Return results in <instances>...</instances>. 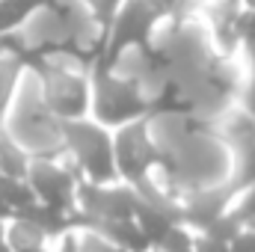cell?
<instances>
[{"label": "cell", "instance_id": "10", "mask_svg": "<svg viewBox=\"0 0 255 252\" xmlns=\"http://www.w3.org/2000/svg\"><path fill=\"white\" fill-rule=\"evenodd\" d=\"M30 154L21 142H15L9 133L0 130V175H9V178H27V169H30Z\"/></svg>", "mask_w": 255, "mask_h": 252}, {"label": "cell", "instance_id": "22", "mask_svg": "<svg viewBox=\"0 0 255 252\" xmlns=\"http://www.w3.org/2000/svg\"><path fill=\"white\" fill-rule=\"evenodd\" d=\"M157 3H160V6H163L166 12H175V9L181 6V0H157Z\"/></svg>", "mask_w": 255, "mask_h": 252}, {"label": "cell", "instance_id": "9", "mask_svg": "<svg viewBox=\"0 0 255 252\" xmlns=\"http://www.w3.org/2000/svg\"><path fill=\"white\" fill-rule=\"evenodd\" d=\"M51 0H0V36L15 33L27 18L39 15Z\"/></svg>", "mask_w": 255, "mask_h": 252}, {"label": "cell", "instance_id": "4", "mask_svg": "<svg viewBox=\"0 0 255 252\" xmlns=\"http://www.w3.org/2000/svg\"><path fill=\"white\" fill-rule=\"evenodd\" d=\"M113 160L128 187H139L142 181H148L151 166H157L160 160V148L148 136V119H136L119 127V133L113 136Z\"/></svg>", "mask_w": 255, "mask_h": 252}, {"label": "cell", "instance_id": "27", "mask_svg": "<svg viewBox=\"0 0 255 252\" xmlns=\"http://www.w3.org/2000/svg\"><path fill=\"white\" fill-rule=\"evenodd\" d=\"M190 252H193V250H190Z\"/></svg>", "mask_w": 255, "mask_h": 252}, {"label": "cell", "instance_id": "26", "mask_svg": "<svg viewBox=\"0 0 255 252\" xmlns=\"http://www.w3.org/2000/svg\"><path fill=\"white\" fill-rule=\"evenodd\" d=\"M253 74H255V71H253Z\"/></svg>", "mask_w": 255, "mask_h": 252}, {"label": "cell", "instance_id": "14", "mask_svg": "<svg viewBox=\"0 0 255 252\" xmlns=\"http://www.w3.org/2000/svg\"><path fill=\"white\" fill-rule=\"evenodd\" d=\"M86 6L92 9V18L98 24V33H107V27L113 24L116 12L122 6V0H86Z\"/></svg>", "mask_w": 255, "mask_h": 252}, {"label": "cell", "instance_id": "8", "mask_svg": "<svg viewBox=\"0 0 255 252\" xmlns=\"http://www.w3.org/2000/svg\"><path fill=\"white\" fill-rule=\"evenodd\" d=\"M12 220L30 223V226L39 229L45 238H63V235H68V232H74V229H71V214L54 211V208H48V205H42V202H33V205L15 211Z\"/></svg>", "mask_w": 255, "mask_h": 252}, {"label": "cell", "instance_id": "7", "mask_svg": "<svg viewBox=\"0 0 255 252\" xmlns=\"http://www.w3.org/2000/svg\"><path fill=\"white\" fill-rule=\"evenodd\" d=\"M235 193H238V190L232 187V184L193 193L190 199L181 205V226H190L196 232H205V229L226 211V205H229V199H232Z\"/></svg>", "mask_w": 255, "mask_h": 252}, {"label": "cell", "instance_id": "11", "mask_svg": "<svg viewBox=\"0 0 255 252\" xmlns=\"http://www.w3.org/2000/svg\"><path fill=\"white\" fill-rule=\"evenodd\" d=\"M45 235L39 229H33L30 223H21V220H9L6 223V247L9 252H27V250H39L45 247Z\"/></svg>", "mask_w": 255, "mask_h": 252}, {"label": "cell", "instance_id": "24", "mask_svg": "<svg viewBox=\"0 0 255 252\" xmlns=\"http://www.w3.org/2000/svg\"><path fill=\"white\" fill-rule=\"evenodd\" d=\"M3 113H6V107H3V101H0V125H3Z\"/></svg>", "mask_w": 255, "mask_h": 252}, {"label": "cell", "instance_id": "13", "mask_svg": "<svg viewBox=\"0 0 255 252\" xmlns=\"http://www.w3.org/2000/svg\"><path fill=\"white\" fill-rule=\"evenodd\" d=\"M244 232V223L235 217V211H223L205 232H199V235H205V238H211V241H220V244H232L238 235Z\"/></svg>", "mask_w": 255, "mask_h": 252}, {"label": "cell", "instance_id": "2", "mask_svg": "<svg viewBox=\"0 0 255 252\" xmlns=\"http://www.w3.org/2000/svg\"><path fill=\"white\" fill-rule=\"evenodd\" d=\"M57 130L77 163L80 178L92 184H113L119 178L116 160H113V136L101 125H92L83 119H65V122H57Z\"/></svg>", "mask_w": 255, "mask_h": 252}, {"label": "cell", "instance_id": "20", "mask_svg": "<svg viewBox=\"0 0 255 252\" xmlns=\"http://www.w3.org/2000/svg\"><path fill=\"white\" fill-rule=\"evenodd\" d=\"M244 110L255 122V74H253V80H250V86H247V92H244Z\"/></svg>", "mask_w": 255, "mask_h": 252}, {"label": "cell", "instance_id": "18", "mask_svg": "<svg viewBox=\"0 0 255 252\" xmlns=\"http://www.w3.org/2000/svg\"><path fill=\"white\" fill-rule=\"evenodd\" d=\"M193 252H229V244H220V241L199 235V238H193Z\"/></svg>", "mask_w": 255, "mask_h": 252}, {"label": "cell", "instance_id": "6", "mask_svg": "<svg viewBox=\"0 0 255 252\" xmlns=\"http://www.w3.org/2000/svg\"><path fill=\"white\" fill-rule=\"evenodd\" d=\"M42 83H45V104L48 110L65 122V119H80L89 107V89H86V80L74 77V74H65V71H54L51 65H45L39 71Z\"/></svg>", "mask_w": 255, "mask_h": 252}, {"label": "cell", "instance_id": "3", "mask_svg": "<svg viewBox=\"0 0 255 252\" xmlns=\"http://www.w3.org/2000/svg\"><path fill=\"white\" fill-rule=\"evenodd\" d=\"M95 101L92 110L98 116V125L104 127H122L128 122L145 119L148 101L139 92L136 80L128 77H113V74H101L95 77V89H92Z\"/></svg>", "mask_w": 255, "mask_h": 252}, {"label": "cell", "instance_id": "15", "mask_svg": "<svg viewBox=\"0 0 255 252\" xmlns=\"http://www.w3.org/2000/svg\"><path fill=\"white\" fill-rule=\"evenodd\" d=\"M193 250V235L187 232V226H175L166 232V238L160 241L157 252H190Z\"/></svg>", "mask_w": 255, "mask_h": 252}, {"label": "cell", "instance_id": "19", "mask_svg": "<svg viewBox=\"0 0 255 252\" xmlns=\"http://www.w3.org/2000/svg\"><path fill=\"white\" fill-rule=\"evenodd\" d=\"M77 247H80V252H122V250H116V247H110L107 241L95 238V235H89V241H86V244H80V241H77Z\"/></svg>", "mask_w": 255, "mask_h": 252}, {"label": "cell", "instance_id": "1", "mask_svg": "<svg viewBox=\"0 0 255 252\" xmlns=\"http://www.w3.org/2000/svg\"><path fill=\"white\" fill-rule=\"evenodd\" d=\"M169 15L157 0H125L113 18V24L107 27V39H104V51L95 60V77L101 74H113L116 63L122 60L128 48H142L148 45L151 27Z\"/></svg>", "mask_w": 255, "mask_h": 252}, {"label": "cell", "instance_id": "5", "mask_svg": "<svg viewBox=\"0 0 255 252\" xmlns=\"http://www.w3.org/2000/svg\"><path fill=\"white\" fill-rule=\"evenodd\" d=\"M77 181H80V172L65 169L60 163H54L51 157H33L30 160L27 184L33 190L36 202H42L54 211H63V214L77 211V202H74Z\"/></svg>", "mask_w": 255, "mask_h": 252}, {"label": "cell", "instance_id": "25", "mask_svg": "<svg viewBox=\"0 0 255 252\" xmlns=\"http://www.w3.org/2000/svg\"><path fill=\"white\" fill-rule=\"evenodd\" d=\"M27 252H48V250H45V247H39V250H27Z\"/></svg>", "mask_w": 255, "mask_h": 252}, {"label": "cell", "instance_id": "16", "mask_svg": "<svg viewBox=\"0 0 255 252\" xmlns=\"http://www.w3.org/2000/svg\"><path fill=\"white\" fill-rule=\"evenodd\" d=\"M235 217L244 223V229H255V184L247 187V196H244L241 205L235 208Z\"/></svg>", "mask_w": 255, "mask_h": 252}, {"label": "cell", "instance_id": "17", "mask_svg": "<svg viewBox=\"0 0 255 252\" xmlns=\"http://www.w3.org/2000/svg\"><path fill=\"white\" fill-rule=\"evenodd\" d=\"M229 252H255V229H244V232L229 244Z\"/></svg>", "mask_w": 255, "mask_h": 252}, {"label": "cell", "instance_id": "21", "mask_svg": "<svg viewBox=\"0 0 255 252\" xmlns=\"http://www.w3.org/2000/svg\"><path fill=\"white\" fill-rule=\"evenodd\" d=\"M9 220H12V208L0 199V223H9Z\"/></svg>", "mask_w": 255, "mask_h": 252}, {"label": "cell", "instance_id": "23", "mask_svg": "<svg viewBox=\"0 0 255 252\" xmlns=\"http://www.w3.org/2000/svg\"><path fill=\"white\" fill-rule=\"evenodd\" d=\"M0 252H9V247H6V223H0Z\"/></svg>", "mask_w": 255, "mask_h": 252}, {"label": "cell", "instance_id": "12", "mask_svg": "<svg viewBox=\"0 0 255 252\" xmlns=\"http://www.w3.org/2000/svg\"><path fill=\"white\" fill-rule=\"evenodd\" d=\"M0 199L12 208V214L36 202V196H33V190L27 184V178H9V175H0Z\"/></svg>", "mask_w": 255, "mask_h": 252}]
</instances>
